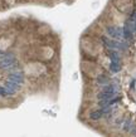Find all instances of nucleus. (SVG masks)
Returning a JSON list of instances; mask_svg holds the SVG:
<instances>
[{
    "mask_svg": "<svg viewBox=\"0 0 136 137\" xmlns=\"http://www.w3.org/2000/svg\"><path fill=\"white\" fill-rule=\"evenodd\" d=\"M107 35L113 39H122V28H116V27H108L106 29Z\"/></svg>",
    "mask_w": 136,
    "mask_h": 137,
    "instance_id": "nucleus-4",
    "label": "nucleus"
},
{
    "mask_svg": "<svg viewBox=\"0 0 136 137\" xmlns=\"http://www.w3.org/2000/svg\"><path fill=\"white\" fill-rule=\"evenodd\" d=\"M113 96H115L113 93H108V92H103V91H102L101 93L98 94V98L100 99H108V101H111L113 98Z\"/></svg>",
    "mask_w": 136,
    "mask_h": 137,
    "instance_id": "nucleus-6",
    "label": "nucleus"
},
{
    "mask_svg": "<svg viewBox=\"0 0 136 137\" xmlns=\"http://www.w3.org/2000/svg\"><path fill=\"white\" fill-rule=\"evenodd\" d=\"M131 19H132L134 22H136V10L134 11V14H132V15H131Z\"/></svg>",
    "mask_w": 136,
    "mask_h": 137,
    "instance_id": "nucleus-16",
    "label": "nucleus"
},
{
    "mask_svg": "<svg viewBox=\"0 0 136 137\" xmlns=\"http://www.w3.org/2000/svg\"><path fill=\"white\" fill-rule=\"evenodd\" d=\"M6 92H5V88H3V87H0V97H6Z\"/></svg>",
    "mask_w": 136,
    "mask_h": 137,
    "instance_id": "nucleus-15",
    "label": "nucleus"
},
{
    "mask_svg": "<svg viewBox=\"0 0 136 137\" xmlns=\"http://www.w3.org/2000/svg\"><path fill=\"white\" fill-rule=\"evenodd\" d=\"M108 57H110L111 62H119V54H117V53H116L113 49H111V50L108 52Z\"/></svg>",
    "mask_w": 136,
    "mask_h": 137,
    "instance_id": "nucleus-10",
    "label": "nucleus"
},
{
    "mask_svg": "<svg viewBox=\"0 0 136 137\" xmlns=\"http://www.w3.org/2000/svg\"><path fill=\"white\" fill-rule=\"evenodd\" d=\"M9 79L14 81V82H18V83H23L24 82V76H23V73H20V72L11 73V74L9 76Z\"/></svg>",
    "mask_w": 136,
    "mask_h": 137,
    "instance_id": "nucleus-5",
    "label": "nucleus"
},
{
    "mask_svg": "<svg viewBox=\"0 0 136 137\" xmlns=\"http://www.w3.org/2000/svg\"><path fill=\"white\" fill-rule=\"evenodd\" d=\"M125 27L127 28L131 33H135V22L132 20V19H129V20L125 23Z\"/></svg>",
    "mask_w": 136,
    "mask_h": 137,
    "instance_id": "nucleus-8",
    "label": "nucleus"
},
{
    "mask_svg": "<svg viewBox=\"0 0 136 137\" xmlns=\"http://www.w3.org/2000/svg\"><path fill=\"white\" fill-rule=\"evenodd\" d=\"M131 35H132V33H131L129 29L124 25V28H122V38H125V39H130Z\"/></svg>",
    "mask_w": 136,
    "mask_h": 137,
    "instance_id": "nucleus-13",
    "label": "nucleus"
},
{
    "mask_svg": "<svg viewBox=\"0 0 136 137\" xmlns=\"http://www.w3.org/2000/svg\"><path fill=\"white\" fill-rule=\"evenodd\" d=\"M103 116L102 115V111L100 110V111H93V112H91V115H90V117H91V120H100L101 117Z\"/></svg>",
    "mask_w": 136,
    "mask_h": 137,
    "instance_id": "nucleus-9",
    "label": "nucleus"
},
{
    "mask_svg": "<svg viewBox=\"0 0 136 137\" xmlns=\"http://www.w3.org/2000/svg\"><path fill=\"white\" fill-rule=\"evenodd\" d=\"M97 83L101 84V86H105V84H107V83H108V78L105 77V76H98V77H97Z\"/></svg>",
    "mask_w": 136,
    "mask_h": 137,
    "instance_id": "nucleus-11",
    "label": "nucleus"
},
{
    "mask_svg": "<svg viewBox=\"0 0 136 137\" xmlns=\"http://www.w3.org/2000/svg\"><path fill=\"white\" fill-rule=\"evenodd\" d=\"M15 66L17 63L13 54H6L0 59V68H3V69H10L11 67H15Z\"/></svg>",
    "mask_w": 136,
    "mask_h": 137,
    "instance_id": "nucleus-2",
    "label": "nucleus"
},
{
    "mask_svg": "<svg viewBox=\"0 0 136 137\" xmlns=\"http://www.w3.org/2000/svg\"><path fill=\"white\" fill-rule=\"evenodd\" d=\"M102 40H103V43L107 45L108 48H111V49H127L129 48V44L126 42H120V40H111V39H107V38H102Z\"/></svg>",
    "mask_w": 136,
    "mask_h": 137,
    "instance_id": "nucleus-1",
    "label": "nucleus"
},
{
    "mask_svg": "<svg viewBox=\"0 0 136 137\" xmlns=\"http://www.w3.org/2000/svg\"><path fill=\"white\" fill-rule=\"evenodd\" d=\"M131 128H132V121H131V120L129 118L127 121H126V122H125V126H124V130L129 132V131H131Z\"/></svg>",
    "mask_w": 136,
    "mask_h": 137,
    "instance_id": "nucleus-14",
    "label": "nucleus"
},
{
    "mask_svg": "<svg viewBox=\"0 0 136 137\" xmlns=\"http://www.w3.org/2000/svg\"><path fill=\"white\" fill-rule=\"evenodd\" d=\"M110 69H111V72L117 73V72L121 69L120 63H119V62H111V64H110Z\"/></svg>",
    "mask_w": 136,
    "mask_h": 137,
    "instance_id": "nucleus-7",
    "label": "nucleus"
},
{
    "mask_svg": "<svg viewBox=\"0 0 136 137\" xmlns=\"http://www.w3.org/2000/svg\"><path fill=\"white\" fill-rule=\"evenodd\" d=\"M103 92H108V93H113V94H116V88H115V86H112V84H105V88H103Z\"/></svg>",
    "mask_w": 136,
    "mask_h": 137,
    "instance_id": "nucleus-12",
    "label": "nucleus"
},
{
    "mask_svg": "<svg viewBox=\"0 0 136 137\" xmlns=\"http://www.w3.org/2000/svg\"><path fill=\"white\" fill-rule=\"evenodd\" d=\"M5 92H6V94H13V93H15V92H18L19 89H20V83H18V82H14V81H10L9 79L6 83H5Z\"/></svg>",
    "mask_w": 136,
    "mask_h": 137,
    "instance_id": "nucleus-3",
    "label": "nucleus"
}]
</instances>
